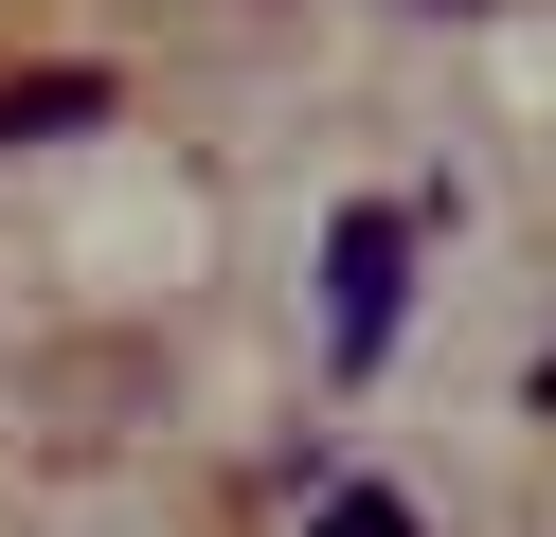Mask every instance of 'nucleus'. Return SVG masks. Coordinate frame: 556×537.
<instances>
[{"instance_id": "obj_3", "label": "nucleus", "mask_w": 556, "mask_h": 537, "mask_svg": "<svg viewBox=\"0 0 556 537\" xmlns=\"http://www.w3.org/2000/svg\"><path fill=\"white\" fill-rule=\"evenodd\" d=\"M305 537H413V501H395V484H324V501H305Z\"/></svg>"}, {"instance_id": "obj_2", "label": "nucleus", "mask_w": 556, "mask_h": 537, "mask_svg": "<svg viewBox=\"0 0 556 537\" xmlns=\"http://www.w3.org/2000/svg\"><path fill=\"white\" fill-rule=\"evenodd\" d=\"M73 126H109V72H90V54H54V72H0V143H73Z\"/></svg>"}, {"instance_id": "obj_1", "label": "nucleus", "mask_w": 556, "mask_h": 537, "mask_svg": "<svg viewBox=\"0 0 556 537\" xmlns=\"http://www.w3.org/2000/svg\"><path fill=\"white\" fill-rule=\"evenodd\" d=\"M395 305H413V215L359 197L324 233V376H377V358H395Z\"/></svg>"}]
</instances>
